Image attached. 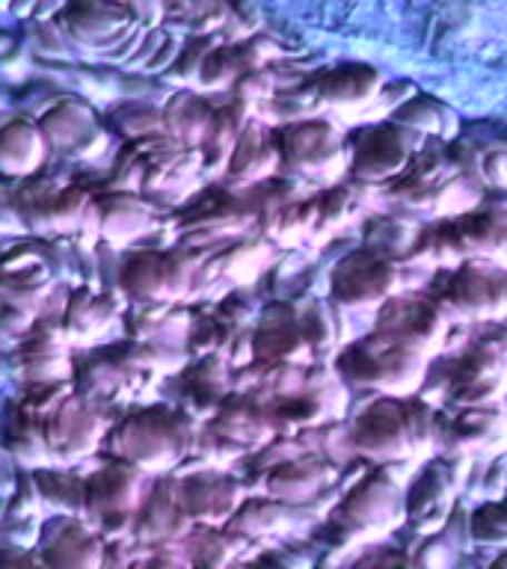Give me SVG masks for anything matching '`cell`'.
<instances>
[{
    "label": "cell",
    "mask_w": 507,
    "mask_h": 569,
    "mask_svg": "<svg viewBox=\"0 0 507 569\" xmlns=\"http://www.w3.org/2000/svg\"><path fill=\"white\" fill-rule=\"evenodd\" d=\"M427 365L430 356L374 329L371 336L338 353L336 371L347 382L380 395H416L427 377Z\"/></svg>",
    "instance_id": "3957f363"
},
{
    "label": "cell",
    "mask_w": 507,
    "mask_h": 569,
    "mask_svg": "<svg viewBox=\"0 0 507 569\" xmlns=\"http://www.w3.org/2000/svg\"><path fill=\"white\" fill-rule=\"evenodd\" d=\"M338 311L341 306L336 302H309L306 309H297V320H300L302 332L309 338L311 350H329L336 347V341L341 338V320H338Z\"/></svg>",
    "instance_id": "836d02e7"
},
{
    "label": "cell",
    "mask_w": 507,
    "mask_h": 569,
    "mask_svg": "<svg viewBox=\"0 0 507 569\" xmlns=\"http://www.w3.org/2000/svg\"><path fill=\"white\" fill-rule=\"evenodd\" d=\"M279 167V146L265 133V128L249 119L240 131L231 158L226 163V178L231 184H258Z\"/></svg>",
    "instance_id": "4316f807"
},
{
    "label": "cell",
    "mask_w": 507,
    "mask_h": 569,
    "mask_svg": "<svg viewBox=\"0 0 507 569\" xmlns=\"http://www.w3.org/2000/svg\"><path fill=\"white\" fill-rule=\"evenodd\" d=\"M39 7V0H12V3H9V12H12V16L16 18H30L33 16V9Z\"/></svg>",
    "instance_id": "b9f144b4"
},
{
    "label": "cell",
    "mask_w": 507,
    "mask_h": 569,
    "mask_svg": "<svg viewBox=\"0 0 507 569\" xmlns=\"http://www.w3.org/2000/svg\"><path fill=\"white\" fill-rule=\"evenodd\" d=\"M493 567H507V551H501L498 558H493Z\"/></svg>",
    "instance_id": "7bdbcfd3"
},
{
    "label": "cell",
    "mask_w": 507,
    "mask_h": 569,
    "mask_svg": "<svg viewBox=\"0 0 507 569\" xmlns=\"http://www.w3.org/2000/svg\"><path fill=\"white\" fill-rule=\"evenodd\" d=\"M294 525V505L279 501V498L267 496V492H247L238 510L231 513L226 528L240 533L243 540L258 542L279 537V533L291 531Z\"/></svg>",
    "instance_id": "484cf974"
},
{
    "label": "cell",
    "mask_w": 507,
    "mask_h": 569,
    "mask_svg": "<svg viewBox=\"0 0 507 569\" xmlns=\"http://www.w3.org/2000/svg\"><path fill=\"white\" fill-rule=\"evenodd\" d=\"M48 149L71 160H92L107 149L105 124L80 98H60L39 116Z\"/></svg>",
    "instance_id": "4fadbf2b"
},
{
    "label": "cell",
    "mask_w": 507,
    "mask_h": 569,
    "mask_svg": "<svg viewBox=\"0 0 507 569\" xmlns=\"http://www.w3.org/2000/svg\"><path fill=\"white\" fill-rule=\"evenodd\" d=\"M434 300L448 315L463 320H498L507 318V276L496 267H480L466 258L448 270V279L434 291Z\"/></svg>",
    "instance_id": "30bf717a"
},
{
    "label": "cell",
    "mask_w": 507,
    "mask_h": 569,
    "mask_svg": "<svg viewBox=\"0 0 507 569\" xmlns=\"http://www.w3.org/2000/svg\"><path fill=\"white\" fill-rule=\"evenodd\" d=\"M146 373L142 368L128 359L122 353V347H105V350H96L89 353L83 362H74V373H71V386L80 395L98 400V403H107V407H119V403H128L140 395L142 382H146Z\"/></svg>",
    "instance_id": "9a60e30c"
},
{
    "label": "cell",
    "mask_w": 507,
    "mask_h": 569,
    "mask_svg": "<svg viewBox=\"0 0 507 569\" xmlns=\"http://www.w3.org/2000/svg\"><path fill=\"white\" fill-rule=\"evenodd\" d=\"M193 528L176 489V475H155L149 492L133 516V546L181 540Z\"/></svg>",
    "instance_id": "44dd1931"
},
{
    "label": "cell",
    "mask_w": 507,
    "mask_h": 569,
    "mask_svg": "<svg viewBox=\"0 0 507 569\" xmlns=\"http://www.w3.org/2000/svg\"><path fill=\"white\" fill-rule=\"evenodd\" d=\"M247 110L249 104H243V101H238V98L226 107H213L211 128H208L202 146H199L205 172H226L231 149H235L240 131H243L249 122Z\"/></svg>",
    "instance_id": "f546056e"
},
{
    "label": "cell",
    "mask_w": 507,
    "mask_h": 569,
    "mask_svg": "<svg viewBox=\"0 0 507 569\" xmlns=\"http://www.w3.org/2000/svg\"><path fill=\"white\" fill-rule=\"evenodd\" d=\"M196 433V418L185 407L151 403L113 421L101 448L107 457L131 462L149 475H169L193 457Z\"/></svg>",
    "instance_id": "6da1fadb"
},
{
    "label": "cell",
    "mask_w": 507,
    "mask_h": 569,
    "mask_svg": "<svg viewBox=\"0 0 507 569\" xmlns=\"http://www.w3.org/2000/svg\"><path fill=\"white\" fill-rule=\"evenodd\" d=\"M9 3H12V0H0V12H9Z\"/></svg>",
    "instance_id": "ee69618b"
},
{
    "label": "cell",
    "mask_w": 507,
    "mask_h": 569,
    "mask_svg": "<svg viewBox=\"0 0 507 569\" xmlns=\"http://www.w3.org/2000/svg\"><path fill=\"white\" fill-rule=\"evenodd\" d=\"M315 87H318L324 104L359 107L380 92L382 78L380 71L371 69V66L350 62V66H338V69L327 71L324 78L315 80Z\"/></svg>",
    "instance_id": "f1b7e54d"
},
{
    "label": "cell",
    "mask_w": 507,
    "mask_h": 569,
    "mask_svg": "<svg viewBox=\"0 0 507 569\" xmlns=\"http://www.w3.org/2000/svg\"><path fill=\"white\" fill-rule=\"evenodd\" d=\"M457 229L460 238L471 256H501L507 252V204H496V208H480V211H469L460 217Z\"/></svg>",
    "instance_id": "4dcf8cb0"
},
{
    "label": "cell",
    "mask_w": 507,
    "mask_h": 569,
    "mask_svg": "<svg viewBox=\"0 0 507 569\" xmlns=\"http://www.w3.org/2000/svg\"><path fill=\"white\" fill-rule=\"evenodd\" d=\"M0 231L3 234H27L21 213H18L16 184H9V178L0 181Z\"/></svg>",
    "instance_id": "ab89813d"
},
{
    "label": "cell",
    "mask_w": 507,
    "mask_h": 569,
    "mask_svg": "<svg viewBox=\"0 0 507 569\" xmlns=\"http://www.w3.org/2000/svg\"><path fill=\"white\" fill-rule=\"evenodd\" d=\"M407 288L404 270L391 256H382L377 249H359L350 252L345 261H338L329 279L332 302L347 311L380 309L382 302Z\"/></svg>",
    "instance_id": "9c48e42d"
},
{
    "label": "cell",
    "mask_w": 507,
    "mask_h": 569,
    "mask_svg": "<svg viewBox=\"0 0 507 569\" xmlns=\"http://www.w3.org/2000/svg\"><path fill=\"white\" fill-rule=\"evenodd\" d=\"M231 92H235V98L243 101V104L270 101V98H274V78H270V71L265 69H249L231 83Z\"/></svg>",
    "instance_id": "f35d334b"
},
{
    "label": "cell",
    "mask_w": 507,
    "mask_h": 569,
    "mask_svg": "<svg viewBox=\"0 0 507 569\" xmlns=\"http://www.w3.org/2000/svg\"><path fill=\"white\" fill-rule=\"evenodd\" d=\"M0 475H3V469H0Z\"/></svg>",
    "instance_id": "bcb514c9"
},
{
    "label": "cell",
    "mask_w": 507,
    "mask_h": 569,
    "mask_svg": "<svg viewBox=\"0 0 507 569\" xmlns=\"http://www.w3.org/2000/svg\"><path fill=\"white\" fill-rule=\"evenodd\" d=\"M395 122L409 124L412 131L418 133H436V137H451V116L445 113L439 104H430V101H407L395 113Z\"/></svg>",
    "instance_id": "8d00e7d4"
},
{
    "label": "cell",
    "mask_w": 507,
    "mask_h": 569,
    "mask_svg": "<svg viewBox=\"0 0 507 569\" xmlns=\"http://www.w3.org/2000/svg\"><path fill=\"white\" fill-rule=\"evenodd\" d=\"M178 48H181V44H178L176 36L167 33V39L160 42V48H158V51H155V57H151V60L146 62V69H142V74H163V71H167L169 66H172V60H176Z\"/></svg>",
    "instance_id": "60d3db41"
},
{
    "label": "cell",
    "mask_w": 507,
    "mask_h": 569,
    "mask_svg": "<svg viewBox=\"0 0 507 569\" xmlns=\"http://www.w3.org/2000/svg\"><path fill=\"white\" fill-rule=\"evenodd\" d=\"M113 124L125 140H142L151 133H163V116L149 104H125L113 113Z\"/></svg>",
    "instance_id": "74e56055"
},
{
    "label": "cell",
    "mask_w": 507,
    "mask_h": 569,
    "mask_svg": "<svg viewBox=\"0 0 507 569\" xmlns=\"http://www.w3.org/2000/svg\"><path fill=\"white\" fill-rule=\"evenodd\" d=\"M119 3H128V0H119Z\"/></svg>",
    "instance_id": "f6af8a7d"
},
{
    "label": "cell",
    "mask_w": 507,
    "mask_h": 569,
    "mask_svg": "<svg viewBox=\"0 0 507 569\" xmlns=\"http://www.w3.org/2000/svg\"><path fill=\"white\" fill-rule=\"evenodd\" d=\"M377 311H380L377 329L395 341L416 347L418 353L425 356H436L443 350L448 338V311L436 300L395 293Z\"/></svg>",
    "instance_id": "5bb4252c"
},
{
    "label": "cell",
    "mask_w": 507,
    "mask_h": 569,
    "mask_svg": "<svg viewBox=\"0 0 507 569\" xmlns=\"http://www.w3.org/2000/svg\"><path fill=\"white\" fill-rule=\"evenodd\" d=\"M327 522L332 546H359L362 540H374L404 522V489L391 478L386 462L347 489V496Z\"/></svg>",
    "instance_id": "5b68a950"
},
{
    "label": "cell",
    "mask_w": 507,
    "mask_h": 569,
    "mask_svg": "<svg viewBox=\"0 0 507 569\" xmlns=\"http://www.w3.org/2000/svg\"><path fill=\"white\" fill-rule=\"evenodd\" d=\"M279 167L300 176H332L345 167V140L329 122H291L276 137Z\"/></svg>",
    "instance_id": "2e32d148"
},
{
    "label": "cell",
    "mask_w": 507,
    "mask_h": 569,
    "mask_svg": "<svg viewBox=\"0 0 507 569\" xmlns=\"http://www.w3.org/2000/svg\"><path fill=\"white\" fill-rule=\"evenodd\" d=\"M252 475H258V483L252 487V492H267V496L279 498V501L300 507L311 498H318V492H324L332 483L336 466L324 453L306 451L274 462L265 471H252Z\"/></svg>",
    "instance_id": "ffe728a7"
},
{
    "label": "cell",
    "mask_w": 507,
    "mask_h": 569,
    "mask_svg": "<svg viewBox=\"0 0 507 569\" xmlns=\"http://www.w3.org/2000/svg\"><path fill=\"white\" fill-rule=\"evenodd\" d=\"M53 21L74 48L96 51L98 57H107L125 36L140 27L131 7L119 0H69Z\"/></svg>",
    "instance_id": "8fae6325"
},
{
    "label": "cell",
    "mask_w": 507,
    "mask_h": 569,
    "mask_svg": "<svg viewBox=\"0 0 507 569\" xmlns=\"http://www.w3.org/2000/svg\"><path fill=\"white\" fill-rule=\"evenodd\" d=\"M107 403L71 389L57 407L42 418L44 439L51 448V460L60 466H74L89 453H96L113 425Z\"/></svg>",
    "instance_id": "52a82bcc"
},
{
    "label": "cell",
    "mask_w": 507,
    "mask_h": 569,
    "mask_svg": "<svg viewBox=\"0 0 507 569\" xmlns=\"http://www.w3.org/2000/svg\"><path fill=\"white\" fill-rule=\"evenodd\" d=\"M151 480H155V475H149V471L110 457L107 466H101L87 478L80 516L107 542L133 540V516L149 492Z\"/></svg>",
    "instance_id": "8992f818"
},
{
    "label": "cell",
    "mask_w": 507,
    "mask_h": 569,
    "mask_svg": "<svg viewBox=\"0 0 507 569\" xmlns=\"http://www.w3.org/2000/svg\"><path fill=\"white\" fill-rule=\"evenodd\" d=\"M176 489L187 516L193 525L222 528L247 496L243 480L217 469H199L190 475H176Z\"/></svg>",
    "instance_id": "ac0fdd59"
},
{
    "label": "cell",
    "mask_w": 507,
    "mask_h": 569,
    "mask_svg": "<svg viewBox=\"0 0 507 569\" xmlns=\"http://www.w3.org/2000/svg\"><path fill=\"white\" fill-rule=\"evenodd\" d=\"M36 551L48 567H105L107 540L83 516L57 513L39 528Z\"/></svg>",
    "instance_id": "e0dca14e"
},
{
    "label": "cell",
    "mask_w": 507,
    "mask_h": 569,
    "mask_svg": "<svg viewBox=\"0 0 507 569\" xmlns=\"http://www.w3.org/2000/svg\"><path fill=\"white\" fill-rule=\"evenodd\" d=\"M160 116H163V133H169L181 146L199 149L211 128L213 107L199 96V89H181L160 107Z\"/></svg>",
    "instance_id": "83f0119b"
},
{
    "label": "cell",
    "mask_w": 507,
    "mask_h": 569,
    "mask_svg": "<svg viewBox=\"0 0 507 569\" xmlns=\"http://www.w3.org/2000/svg\"><path fill=\"white\" fill-rule=\"evenodd\" d=\"M98 213H101V229L98 238L110 247H128L142 234L155 229V208L133 190H119V193L101 196L98 199Z\"/></svg>",
    "instance_id": "d4e9b609"
},
{
    "label": "cell",
    "mask_w": 507,
    "mask_h": 569,
    "mask_svg": "<svg viewBox=\"0 0 507 569\" xmlns=\"http://www.w3.org/2000/svg\"><path fill=\"white\" fill-rule=\"evenodd\" d=\"M125 309L110 291L74 288L62 302V329L71 345H89L105 338L122 320Z\"/></svg>",
    "instance_id": "603a6c76"
},
{
    "label": "cell",
    "mask_w": 507,
    "mask_h": 569,
    "mask_svg": "<svg viewBox=\"0 0 507 569\" xmlns=\"http://www.w3.org/2000/svg\"><path fill=\"white\" fill-rule=\"evenodd\" d=\"M51 149L44 140L42 128L33 119H9L0 124V178L21 181L44 169Z\"/></svg>",
    "instance_id": "cb8c5ba5"
},
{
    "label": "cell",
    "mask_w": 507,
    "mask_h": 569,
    "mask_svg": "<svg viewBox=\"0 0 507 569\" xmlns=\"http://www.w3.org/2000/svg\"><path fill=\"white\" fill-rule=\"evenodd\" d=\"M208 276H217L199 249H146L125 261L119 284L131 302H181L202 291Z\"/></svg>",
    "instance_id": "277c9868"
},
{
    "label": "cell",
    "mask_w": 507,
    "mask_h": 569,
    "mask_svg": "<svg viewBox=\"0 0 507 569\" xmlns=\"http://www.w3.org/2000/svg\"><path fill=\"white\" fill-rule=\"evenodd\" d=\"M33 487L39 492L42 507L53 510V513L80 516V510H83V487H87V478L78 475L74 469L39 466V469H33Z\"/></svg>",
    "instance_id": "d6a6232c"
},
{
    "label": "cell",
    "mask_w": 507,
    "mask_h": 569,
    "mask_svg": "<svg viewBox=\"0 0 507 569\" xmlns=\"http://www.w3.org/2000/svg\"><path fill=\"white\" fill-rule=\"evenodd\" d=\"M350 448L374 462H404L436 451V412L416 395H380L350 425Z\"/></svg>",
    "instance_id": "7a4b0ae2"
},
{
    "label": "cell",
    "mask_w": 507,
    "mask_h": 569,
    "mask_svg": "<svg viewBox=\"0 0 507 569\" xmlns=\"http://www.w3.org/2000/svg\"><path fill=\"white\" fill-rule=\"evenodd\" d=\"M213 44H217V36L213 33L190 36L187 42H181L176 60H172V66L163 71V78L181 89H196V83H199V71H202V62Z\"/></svg>",
    "instance_id": "e575fe53"
},
{
    "label": "cell",
    "mask_w": 507,
    "mask_h": 569,
    "mask_svg": "<svg viewBox=\"0 0 507 569\" xmlns=\"http://www.w3.org/2000/svg\"><path fill=\"white\" fill-rule=\"evenodd\" d=\"M507 436V412L501 407H466L457 416H436V448L454 457H475L496 448Z\"/></svg>",
    "instance_id": "7402d4cb"
},
{
    "label": "cell",
    "mask_w": 507,
    "mask_h": 569,
    "mask_svg": "<svg viewBox=\"0 0 507 569\" xmlns=\"http://www.w3.org/2000/svg\"><path fill=\"white\" fill-rule=\"evenodd\" d=\"M62 315V311H60ZM60 315H39L33 327L18 338L12 350V368L21 382H60L71 380L74 359H71L69 338L62 329Z\"/></svg>",
    "instance_id": "7c38bea8"
},
{
    "label": "cell",
    "mask_w": 507,
    "mask_h": 569,
    "mask_svg": "<svg viewBox=\"0 0 507 569\" xmlns=\"http://www.w3.org/2000/svg\"><path fill=\"white\" fill-rule=\"evenodd\" d=\"M469 457L439 453L421 466L416 478L404 489V522L416 533H436L457 505L463 483H466Z\"/></svg>",
    "instance_id": "ba28073f"
},
{
    "label": "cell",
    "mask_w": 507,
    "mask_h": 569,
    "mask_svg": "<svg viewBox=\"0 0 507 569\" xmlns=\"http://www.w3.org/2000/svg\"><path fill=\"white\" fill-rule=\"evenodd\" d=\"M62 184H53L42 176V169L30 178H21L16 184V202L21 222H24L27 234L36 238H53L51 213H53V199L60 193Z\"/></svg>",
    "instance_id": "1f68e13d"
},
{
    "label": "cell",
    "mask_w": 507,
    "mask_h": 569,
    "mask_svg": "<svg viewBox=\"0 0 507 569\" xmlns=\"http://www.w3.org/2000/svg\"><path fill=\"white\" fill-rule=\"evenodd\" d=\"M92 202V193L83 190L78 184H62L57 199H53V213L51 226L53 234H69V238H78L80 222L87 217V208Z\"/></svg>",
    "instance_id": "d590c367"
},
{
    "label": "cell",
    "mask_w": 507,
    "mask_h": 569,
    "mask_svg": "<svg viewBox=\"0 0 507 569\" xmlns=\"http://www.w3.org/2000/svg\"><path fill=\"white\" fill-rule=\"evenodd\" d=\"M418 131L409 124L391 122L382 128H371L356 137L350 151V169L362 181H386L400 176L409 167V158L418 146Z\"/></svg>",
    "instance_id": "d6986e66"
}]
</instances>
